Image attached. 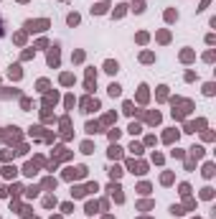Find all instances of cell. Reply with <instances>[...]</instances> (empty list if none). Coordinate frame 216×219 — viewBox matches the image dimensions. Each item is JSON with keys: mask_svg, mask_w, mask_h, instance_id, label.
Masks as SVG:
<instances>
[{"mask_svg": "<svg viewBox=\"0 0 216 219\" xmlns=\"http://www.w3.org/2000/svg\"><path fill=\"white\" fill-rule=\"evenodd\" d=\"M3 33H5V23H3V18H0V38H3Z\"/></svg>", "mask_w": 216, "mask_h": 219, "instance_id": "obj_3", "label": "cell"}, {"mask_svg": "<svg viewBox=\"0 0 216 219\" xmlns=\"http://www.w3.org/2000/svg\"><path fill=\"white\" fill-rule=\"evenodd\" d=\"M104 69H107L110 74H114V72H117V64H114V61H107V66H104Z\"/></svg>", "mask_w": 216, "mask_h": 219, "instance_id": "obj_1", "label": "cell"}, {"mask_svg": "<svg viewBox=\"0 0 216 219\" xmlns=\"http://www.w3.org/2000/svg\"><path fill=\"white\" fill-rule=\"evenodd\" d=\"M110 94H112V97L120 94V87H117V84H112V87H110Z\"/></svg>", "mask_w": 216, "mask_h": 219, "instance_id": "obj_2", "label": "cell"}]
</instances>
